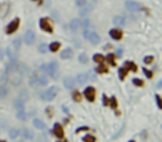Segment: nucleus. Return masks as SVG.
Here are the masks:
<instances>
[{
  "label": "nucleus",
  "instance_id": "f257e3e1",
  "mask_svg": "<svg viewBox=\"0 0 162 142\" xmlns=\"http://www.w3.org/2000/svg\"><path fill=\"white\" fill-rule=\"evenodd\" d=\"M58 63L57 62H50L48 64H42L41 66V70L45 72V74H49L51 78L57 80L59 78V71H58Z\"/></svg>",
  "mask_w": 162,
  "mask_h": 142
},
{
  "label": "nucleus",
  "instance_id": "f03ea898",
  "mask_svg": "<svg viewBox=\"0 0 162 142\" xmlns=\"http://www.w3.org/2000/svg\"><path fill=\"white\" fill-rule=\"evenodd\" d=\"M84 39L89 40L92 45H98V43L100 42V36L98 35L97 32L88 30V29H84Z\"/></svg>",
  "mask_w": 162,
  "mask_h": 142
},
{
  "label": "nucleus",
  "instance_id": "7ed1b4c3",
  "mask_svg": "<svg viewBox=\"0 0 162 142\" xmlns=\"http://www.w3.org/2000/svg\"><path fill=\"white\" fill-rule=\"evenodd\" d=\"M58 87H50L47 91H45L41 94V99L43 101H52L55 98H56L57 93H58Z\"/></svg>",
  "mask_w": 162,
  "mask_h": 142
},
{
  "label": "nucleus",
  "instance_id": "20e7f679",
  "mask_svg": "<svg viewBox=\"0 0 162 142\" xmlns=\"http://www.w3.org/2000/svg\"><path fill=\"white\" fill-rule=\"evenodd\" d=\"M125 8L131 11V12H137V11H139L140 10V5L138 2H135V1H132V0H127L125 1Z\"/></svg>",
  "mask_w": 162,
  "mask_h": 142
},
{
  "label": "nucleus",
  "instance_id": "39448f33",
  "mask_svg": "<svg viewBox=\"0 0 162 142\" xmlns=\"http://www.w3.org/2000/svg\"><path fill=\"white\" fill-rule=\"evenodd\" d=\"M36 41V35H35V32L32 30H27L26 33H24V42H26V45H33Z\"/></svg>",
  "mask_w": 162,
  "mask_h": 142
},
{
  "label": "nucleus",
  "instance_id": "423d86ee",
  "mask_svg": "<svg viewBox=\"0 0 162 142\" xmlns=\"http://www.w3.org/2000/svg\"><path fill=\"white\" fill-rule=\"evenodd\" d=\"M19 23H20V20H19V18H16L14 19L8 25V27H7V33H14L17 29H18L19 27Z\"/></svg>",
  "mask_w": 162,
  "mask_h": 142
},
{
  "label": "nucleus",
  "instance_id": "0eeeda50",
  "mask_svg": "<svg viewBox=\"0 0 162 142\" xmlns=\"http://www.w3.org/2000/svg\"><path fill=\"white\" fill-rule=\"evenodd\" d=\"M40 28H41L43 31L52 32V27H51L49 20L46 18H42L41 20H40Z\"/></svg>",
  "mask_w": 162,
  "mask_h": 142
},
{
  "label": "nucleus",
  "instance_id": "6e6552de",
  "mask_svg": "<svg viewBox=\"0 0 162 142\" xmlns=\"http://www.w3.org/2000/svg\"><path fill=\"white\" fill-rule=\"evenodd\" d=\"M94 96H96V90L92 87H88L84 90V97L87 98L88 101H93L94 100Z\"/></svg>",
  "mask_w": 162,
  "mask_h": 142
},
{
  "label": "nucleus",
  "instance_id": "1a4fd4ad",
  "mask_svg": "<svg viewBox=\"0 0 162 142\" xmlns=\"http://www.w3.org/2000/svg\"><path fill=\"white\" fill-rule=\"evenodd\" d=\"M92 11V6L91 5H86L82 6V8L80 9V11H79V14L81 16V17H87L90 12Z\"/></svg>",
  "mask_w": 162,
  "mask_h": 142
},
{
  "label": "nucleus",
  "instance_id": "9d476101",
  "mask_svg": "<svg viewBox=\"0 0 162 142\" xmlns=\"http://www.w3.org/2000/svg\"><path fill=\"white\" fill-rule=\"evenodd\" d=\"M72 56H73V50H72L71 48H66L65 50L60 53V58L63 60H67V59L72 58Z\"/></svg>",
  "mask_w": 162,
  "mask_h": 142
},
{
  "label": "nucleus",
  "instance_id": "9b49d317",
  "mask_svg": "<svg viewBox=\"0 0 162 142\" xmlns=\"http://www.w3.org/2000/svg\"><path fill=\"white\" fill-rule=\"evenodd\" d=\"M17 70H18L19 74H21L22 77L29 74V68L24 63H22V62H20V63L18 62V63H17Z\"/></svg>",
  "mask_w": 162,
  "mask_h": 142
},
{
  "label": "nucleus",
  "instance_id": "f8f14e48",
  "mask_svg": "<svg viewBox=\"0 0 162 142\" xmlns=\"http://www.w3.org/2000/svg\"><path fill=\"white\" fill-rule=\"evenodd\" d=\"M53 133L56 134V137H58V138H63L65 133H63V130H62V127H61V124H59V123H56V124H55V127H53Z\"/></svg>",
  "mask_w": 162,
  "mask_h": 142
},
{
  "label": "nucleus",
  "instance_id": "ddd939ff",
  "mask_svg": "<svg viewBox=\"0 0 162 142\" xmlns=\"http://www.w3.org/2000/svg\"><path fill=\"white\" fill-rule=\"evenodd\" d=\"M19 99L21 101H23V102H26V101L29 100V98H30V96H29V92L27 89H21L20 91H19Z\"/></svg>",
  "mask_w": 162,
  "mask_h": 142
},
{
  "label": "nucleus",
  "instance_id": "4468645a",
  "mask_svg": "<svg viewBox=\"0 0 162 142\" xmlns=\"http://www.w3.org/2000/svg\"><path fill=\"white\" fill-rule=\"evenodd\" d=\"M63 86L67 89H72L74 87V79L71 77H66L63 79Z\"/></svg>",
  "mask_w": 162,
  "mask_h": 142
},
{
  "label": "nucleus",
  "instance_id": "2eb2a0df",
  "mask_svg": "<svg viewBox=\"0 0 162 142\" xmlns=\"http://www.w3.org/2000/svg\"><path fill=\"white\" fill-rule=\"evenodd\" d=\"M113 23L118 27H123L125 25V19L122 16H116L113 18Z\"/></svg>",
  "mask_w": 162,
  "mask_h": 142
},
{
  "label": "nucleus",
  "instance_id": "dca6fc26",
  "mask_svg": "<svg viewBox=\"0 0 162 142\" xmlns=\"http://www.w3.org/2000/svg\"><path fill=\"white\" fill-rule=\"evenodd\" d=\"M33 127L36 129H38V130H43V129L46 128V124H45V122L42 121V120L40 119H33Z\"/></svg>",
  "mask_w": 162,
  "mask_h": 142
},
{
  "label": "nucleus",
  "instance_id": "f3484780",
  "mask_svg": "<svg viewBox=\"0 0 162 142\" xmlns=\"http://www.w3.org/2000/svg\"><path fill=\"white\" fill-rule=\"evenodd\" d=\"M110 36L114 40H120L122 38V32L120 30H118V29H112V30H110Z\"/></svg>",
  "mask_w": 162,
  "mask_h": 142
},
{
  "label": "nucleus",
  "instance_id": "a211bd4d",
  "mask_svg": "<svg viewBox=\"0 0 162 142\" xmlns=\"http://www.w3.org/2000/svg\"><path fill=\"white\" fill-rule=\"evenodd\" d=\"M79 27H80V20L79 19H72L71 21H70V29H71V31H78Z\"/></svg>",
  "mask_w": 162,
  "mask_h": 142
},
{
  "label": "nucleus",
  "instance_id": "6ab92c4d",
  "mask_svg": "<svg viewBox=\"0 0 162 142\" xmlns=\"http://www.w3.org/2000/svg\"><path fill=\"white\" fill-rule=\"evenodd\" d=\"M9 10H10L9 4H4L2 7H1V11H0V16H1V18H6L7 14H9Z\"/></svg>",
  "mask_w": 162,
  "mask_h": 142
},
{
  "label": "nucleus",
  "instance_id": "aec40b11",
  "mask_svg": "<svg viewBox=\"0 0 162 142\" xmlns=\"http://www.w3.org/2000/svg\"><path fill=\"white\" fill-rule=\"evenodd\" d=\"M77 82L79 84H84V83L87 82V80H88V74H79L77 76Z\"/></svg>",
  "mask_w": 162,
  "mask_h": 142
},
{
  "label": "nucleus",
  "instance_id": "412c9836",
  "mask_svg": "<svg viewBox=\"0 0 162 142\" xmlns=\"http://www.w3.org/2000/svg\"><path fill=\"white\" fill-rule=\"evenodd\" d=\"M22 137L27 140H32L33 139V132L30 129H23L22 130Z\"/></svg>",
  "mask_w": 162,
  "mask_h": 142
},
{
  "label": "nucleus",
  "instance_id": "4be33fe9",
  "mask_svg": "<svg viewBox=\"0 0 162 142\" xmlns=\"http://www.w3.org/2000/svg\"><path fill=\"white\" fill-rule=\"evenodd\" d=\"M6 52H7V56L9 57L10 60H17V56H18V52H17V51L12 50L11 48H7V49H6Z\"/></svg>",
  "mask_w": 162,
  "mask_h": 142
},
{
  "label": "nucleus",
  "instance_id": "5701e85b",
  "mask_svg": "<svg viewBox=\"0 0 162 142\" xmlns=\"http://www.w3.org/2000/svg\"><path fill=\"white\" fill-rule=\"evenodd\" d=\"M14 109H17V110H23V108H24V102L21 101L18 98V99L14 100Z\"/></svg>",
  "mask_w": 162,
  "mask_h": 142
},
{
  "label": "nucleus",
  "instance_id": "b1692460",
  "mask_svg": "<svg viewBox=\"0 0 162 142\" xmlns=\"http://www.w3.org/2000/svg\"><path fill=\"white\" fill-rule=\"evenodd\" d=\"M16 117H17V119L20 120V121H26V120L28 119V115H27L23 110H18Z\"/></svg>",
  "mask_w": 162,
  "mask_h": 142
},
{
  "label": "nucleus",
  "instance_id": "393cba45",
  "mask_svg": "<svg viewBox=\"0 0 162 142\" xmlns=\"http://www.w3.org/2000/svg\"><path fill=\"white\" fill-rule=\"evenodd\" d=\"M20 46H21V39H20V38H16V39H14V41H12V47H14V50L18 52Z\"/></svg>",
  "mask_w": 162,
  "mask_h": 142
},
{
  "label": "nucleus",
  "instance_id": "a878e982",
  "mask_svg": "<svg viewBox=\"0 0 162 142\" xmlns=\"http://www.w3.org/2000/svg\"><path fill=\"white\" fill-rule=\"evenodd\" d=\"M125 68L127 70H132V71H137V66L132 62V61H127L125 63Z\"/></svg>",
  "mask_w": 162,
  "mask_h": 142
},
{
  "label": "nucleus",
  "instance_id": "bb28decb",
  "mask_svg": "<svg viewBox=\"0 0 162 142\" xmlns=\"http://www.w3.org/2000/svg\"><path fill=\"white\" fill-rule=\"evenodd\" d=\"M29 84H30V87H32V88H37L38 86H39L37 76H33V77H31V78L29 79Z\"/></svg>",
  "mask_w": 162,
  "mask_h": 142
},
{
  "label": "nucleus",
  "instance_id": "cd10ccee",
  "mask_svg": "<svg viewBox=\"0 0 162 142\" xmlns=\"http://www.w3.org/2000/svg\"><path fill=\"white\" fill-rule=\"evenodd\" d=\"M8 94V88L6 87L5 84H1L0 86V98H6V96Z\"/></svg>",
  "mask_w": 162,
  "mask_h": 142
},
{
  "label": "nucleus",
  "instance_id": "c85d7f7f",
  "mask_svg": "<svg viewBox=\"0 0 162 142\" xmlns=\"http://www.w3.org/2000/svg\"><path fill=\"white\" fill-rule=\"evenodd\" d=\"M19 133H20V131H19L18 129L12 128L9 131V137H10V139H16V138H17L19 136Z\"/></svg>",
  "mask_w": 162,
  "mask_h": 142
},
{
  "label": "nucleus",
  "instance_id": "c756f323",
  "mask_svg": "<svg viewBox=\"0 0 162 142\" xmlns=\"http://www.w3.org/2000/svg\"><path fill=\"white\" fill-rule=\"evenodd\" d=\"M78 59H79V62H81V63L86 64L87 62H88L89 58H88V56L86 55V53H80V55H79V57H78Z\"/></svg>",
  "mask_w": 162,
  "mask_h": 142
},
{
  "label": "nucleus",
  "instance_id": "7c9ffc66",
  "mask_svg": "<svg viewBox=\"0 0 162 142\" xmlns=\"http://www.w3.org/2000/svg\"><path fill=\"white\" fill-rule=\"evenodd\" d=\"M80 26L84 28V29H88L90 27V19L84 18L82 19V21H80Z\"/></svg>",
  "mask_w": 162,
  "mask_h": 142
},
{
  "label": "nucleus",
  "instance_id": "2f4dec72",
  "mask_svg": "<svg viewBox=\"0 0 162 142\" xmlns=\"http://www.w3.org/2000/svg\"><path fill=\"white\" fill-rule=\"evenodd\" d=\"M38 83H39V86H46L47 83H48V80H47L46 76L38 77Z\"/></svg>",
  "mask_w": 162,
  "mask_h": 142
},
{
  "label": "nucleus",
  "instance_id": "473e14b6",
  "mask_svg": "<svg viewBox=\"0 0 162 142\" xmlns=\"http://www.w3.org/2000/svg\"><path fill=\"white\" fill-rule=\"evenodd\" d=\"M59 48H60V43H59V42H52L50 46H49V49H50L52 52H56Z\"/></svg>",
  "mask_w": 162,
  "mask_h": 142
},
{
  "label": "nucleus",
  "instance_id": "72a5a7b5",
  "mask_svg": "<svg viewBox=\"0 0 162 142\" xmlns=\"http://www.w3.org/2000/svg\"><path fill=\"white\" fill-rule=\"evenodd\" d=\"M84 142H96V138L91 136V134H87L86 137H84Z\"/></svg>",
  "mask_w": 162,
  "mask_h": 142
},
{
  "label": "nucleus",
  "instance_id": "f704fd0d",
  "mask_svg": "<svg viewBox=\"0 0 162 142\" xmlns=\"http://www.w3.org/2000/svg\"><path fill=\"white\" fill-rule=\"evenodd\" d=\"M47 49H48V47H47L46 43H41L40 46L38 47V51H39V52H41V53H46Z\"/></svg>",
  "mask_w": 162,
  "mask_h": 142
},
{
  "label": "nucleus",
  "instance_id": "c9c22d12",
  "mask_svg": "<svg viewBox=\"0 0 162 142\" xmlns=\"http://www.w3.org/2000/svg\"><path fill=\"white\" fill-rule=\"evenodd\" d=\"M93 60H94V61H96V62H99V63H102V62H103V60H104V58H103V57H102L101 55H94L93 56Z\"/></svg>",
  "mask_w": 162,
  "mask_h": 142
},
{
  "label": "nucleus",
  "instance_id": "e433bc0d",
  "mask_svg": "<svg viewBox=\"0 0 162 142\" xmlns=\"http://www.w3.org/2000/svg\"><path fill=\"white\" fill-rule=\"evenodd\" d=\"M72 98H73L74 101H80V100H81V98H82V96H81V94H80L78 91H76V92H73Z\"/></svg>",
  "mask_w": 162,
  "mask_h": 142
},
{
  "label": "nucleus",
  "instance_id": "4c0bfd02",
  "mask_svg": "<svg viewBox=\"0 0 162 142\" xmlns=\"http://www.w3.org/2000/svg\"><path fill=\"white\" fill-rule=\"evenodd\" d=\"M127 72H128V70L125 68H120L119 69V74H120V79H123L125 78V76L127 74Z\"/></svg>",
  "mask_w": 162,
  "mask_h": 142
},
{
  "label": "nucleus",
  "instance_id": "58836bf2",
  "mask_svg": "<svg viewBox=\"0 0 162 142\" xmlns=\"http://www.w3.org/2000/svg\"><path fill=\"white\" fill-rule=\"evenodd\" d=\"M107 59H108V61L110 62L111 66H116V62H114V56L113 55H108Z\"/></svg>",
  "mask_w": 162,
  "mask_h": 142
},
{
  "label": "nucleus",
  "instance_id": "ea45409f",
  "mask_svg": "<svg viewBox=\"0 0 162 142\" xmlns=\"http://www.w3.org/2000/svg\"><path fill=\"white\" fill-rule=\"evenodd\" d=\"M132 82H133V84H135V86H139V87H141V86L143 84V81H142L141 79H133V80H132Z\"/></svg>",
  "mask_w": 162,
  "mask_h": 142
},
{
  "label": "nucleus",
  "instance_id": "a19ab883",
  "mask_svg": "<svg viewBox=\"0 0 162 142\" xmlns=\"http://www.w3.org/2000/svg\"><path fill=\"white\" fill-rule=\"evenodd\" d=\"M143 61L147 64H150L151 62H153V57L152 56H148V57H145V58H144Z\"/></svg>",
  "mask_w": 162,
  "mask_h": 142
},
{
  "label": "nucleus",
  "instance_id": "79ce46f5",
  "mask_svg": "<svg viewBox=\"0 0 162 142\" xmlns=\"http://www.w3.org/2000/svg\"><path fill=\"white\" fill-rule=\"evenodd\" d=\"M97 71H98V72H101V74H103V72H107L108 70H107V68L104 67V66H103V64L100 63V67L97 69Z\"/></svg>",
  "mask_w": 162,
  "mask_h": 142
},
{
  "label": "nucleus",
  "instance_id": "37998d69",
  "mask_svg": "<svg viewBox=\"0 0 162 142\" xmlns=\"http://www.w3.org/2000/svg\"><path fill=\"white\" fill-rule=\"evenodd\" d=\"M87 4V0H76V5L79 6V7H82Z\"/></svg>",
  "mask_w": 162,
  "mask_h": 142
},
{
  "label": "nucleus",
  "instance_id": "c03bdc74",
  "mask_svg": "<svg viewBox=\"0 0 162 142\" xmlns=\"http://www.w3.org/2000/svg\"><path fill=\"white\" fill-rule=\"evenodd\" d=\"M156 99H157L158 108H159V109H161L162 105H161V98H160V96H159V94H157V96H156Z\"/></svg>",
  "mask_w": 162,
  "mask_h": 142
},
{
  "label": "nucleus",
  "instance_id": "a18cd8bd",
  "mask_svg": "<svg viewBox=\"0 0 162 142\" xmlns=\"http://www.w3.org/2000/svg\"><path fill=\"white\" fill-rule=\"evenodd\" d=\"M110 102H111V107H112V108H113V109H117V107H118V105H117V101H116V98H114V97H112L111 101H110Z\"/></svg>",
  "mask_w": 162,
  "mask_h": 142
},
{
  "label": "nucleus",
  "instance_id": "49530a36",
  "mask_svg": "<svg viewBox=\"0 0 162 142\" xmlns=\"http://www.w3.org/2000/svg\"><path fill=\"white\" fill-rule=\"evenodd\" d=\"M143 72L145 74V76H147L148 78H151V77H152V72H151L150 70H148V69H144L143 68Z\"/></svg>",
  "mask_w": 162,
  "mask_h": 142
},
{
  "label": "nucleus",
  "instance_id": "de8ad7c7",
  "mask_svg": "<svg viewBox=\"0 0 162 142\" xmlns=\"http://www.w3.org/2000/svg\"><path fill=\"white\" fill-rule=\"evenodd\" d=\"M89 78L92 79V81H94V80H96V76H94L92 72H90V74H89Z\"/></svg>",
  "mask_w": 162,
  "mask_h": 142
},
{
  "label": "nucleus",
  "instance_id": "09e8293b",
  "mask_svg": "<svg viewBox=\"0 0 162 142\" xmlns=\"http://www.w3.org/2000/svg\"><path fill=\"white\" fill-rule=\"evenodd\" d=\"M4 58V51L0 49V59H2Z\"/></svg>",
  "mask_w": 162,
  "mask_h": 142
},
{
  "label": "nucleus",
  "instance_id": "8fccbe9b",
  "mask_svg": "<svg viewBox=\"0 0 162 142\" xmlns=\"http://www.w3.org/2000/svg\"><path fill=\"white\" fill-rule=\"evenodd\" d=\"M103 100H104V105H107V103H108V100H107L106 96H103Z\"/></svg>",
  "mask_w": 162,
  "mask_h": 142
},
{
  "label": "nucleus",
  "instance_id": "3c124183",
  "mask_svg": "<svg viewBox=\"0 0 162 142\" xmlns=\"http://www.w3.org/2000/svg\"><path fill=\"white\" fill-rule=\"evenodd\" d=\"M59 142H67V141H59Z\"/></svg>",
  "mask_w": 162,
  "mask_h": 142
},
{
  "label": "nucleus",
  "instance_id": "603ef678",
  "mask_svg": "<svg viewBox=\"0 0 162 142\" xmlns=\"http://www.w3.org/2000/svg\"><path fill=\"white\" fill-rule=\"evenodd\" d=\"M129 142H134V141H132V140H131V141H129Z\"/></svg>",
  "mask_w": 162,
  "mask_h": 142
},
{
  "label": "nucleus",
  "instance_id": "864d4df0",
  "mask_svg": "<svg viewBox=\"0 0 162 142\" xmlns=\"http://www.w3.org/2000/svg\"><path fill=\"white\" fill-rule=\"evenodd\" d=\"M17 142H23V141H17Z\"/></svg>",
  "mask_w": 162,
  "mask_h": 142
},
{
  "label": "nucleus",
  "instance_id": "5fc2aeb1",
  "mask_svg": "<svg viewBox=\"0 0 162 142\" xmlns=\"http://www.w3.org/2000/svg\"><path fill=\"white\" fill-rule=\"evenodd\" d=\"M0 142H5V141H1V140H0Z\"/></svg>",
  "mask_w": 162,
  "mask_h": 142
}]
</instances>
